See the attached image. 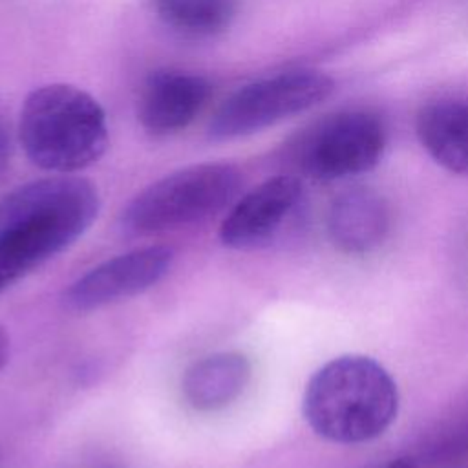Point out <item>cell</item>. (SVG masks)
<instances>
[{"mask_svg": "<svg viewBox=\"0 0 468 468\" xmlns=\"http://www.w3.org/2000/svg\"><path fill=\"white\" fill-rule=\"evenodd\" d=\"M302 410L320 437L338 444H360L380 437L393 424L399 389L377 360L344 355L309 378Z\"/></svg>", "mask_w": 468, "mask_h": 468, "instance_id": "6da1fadb", "label": "cell"}, {"mask_svg": "<svg viewBox=\"0 0 468 468\" xmlns=\"http://www.w3.org/2000/svg\"><path fill=\"white\" fill-rule=\"evenodd\" d=\"M18 139L33 165L71 174L104 155L110 132L102 106L88 91L71 84H46L26 97Z\"/></svg>", "mask_w": 468, "mask_h": 468, "instance_id": "7a4b0ae2", "label": "cell"}, {"mask_svg": "<svg viewBox=\"0 0 468 468\" xmlns=\"http://www.w3.org/2000/svg\"><path fill=\"white\" fill-rule=\"evenodd\" d=\"M243 177L229 163L179 168L143 188L124 207L121 227L132 236H152L199 225L229 208Z\"/></svg>", "mask_w": 468, "mask_h": 468, "instance_id": "3957f363", "label": "cell"}, {"mask_svg": "<svg viewBox=\"0 0 468 468\" xmlns=\"http://www.w3.org/2000/svg\"><path fill=\"white\" fill-rule=\"evenodd\" d=\"M388 132L378 113L340 110L302 132L292 146V165L307 177L335 181L375 168L386 150Z\"/></svg>", "mask_w": 468, "mask_h": 468, "instance_id": "277c9868", "label": "cell"}, {"mask_svg": "<svg viewBox=\"0 0 468 468\" xmlns=\"http://www.w3.org/2000/svg\"><path fill=\"white\" fill-rule=\"evenodd\" d=\"M333 88V79L318 69H287L260 77L219 104L208 133L216 141L256 133L320 104Z\"/></svg>", "mask_w": 468, "mask_h": 468, "instance_id": "5b68a950", "label": "cell"}, {"mask_svg": "<svg viewBox=\"0 0 468 468\" xmlns=\"http://www.w3.org/2000/svg\"><path fill=\"white\" fill-rule=\"evenodd\" d=\"M174 250L148 245L113 256L68 285L62 303L73 313H90L137 296L159 283L170 271Z\"/></svg>", "mask_w": 468, "mask_h": 468, "instance_id": "8992f818", "label": "cell"}, {"mask_svg": "<svg viewBox=\"0 0 468 468\" xmlns=\"http://www.w3.org/2000/svg\"><path fill=\"white\" fill-rule=\"evenodd\" d=\"M302 203V181L294 176H274L234 201L219 227V239L232 250L263 249L285 232Z\"/></svg>", "mask_w": 468, "mask_h": 468, "instance_id": "52a82bcc", "label": "cell"}, {"mask_svg": "<svg viewBox=\"0 0 468 468\" xmlns=\"http://www.w3.org/2000/svg\"><path fill=\"white\" fill-rule=\"evenodd\" d=\"M210 95L212 86L203 75L174 68L155 69L141 86L137 119L155 137L172 135L194 122Z\"/></svg>", "mask_w": 468, "mask_h": 468, "instance_id": "ba28073f", "label": "cell"}, {"mask_svg": "<svg viewBox=\"0 0 468 468\" xmlns=\"http://www.w3.org/2000/svg\"><path fill=\"white\" fill-rule=\"evenodd\" d=\"M84 232L77 223L42 216L0 225V292L68 249Z\"/></svg>", "mask_w": 468, "mask_h": 468, "instance_id": "9c48e42d", "label": "cell"}, {"mask_svg": "<svg viewBox=\"0 0 468 468\" xmlns=\"http://www.w3.org/2000/svg\"><path fill=\"white\" fill-rule=\"evenodd\" d=\"M389 208L371 188H349L338 194L327 212V234L344 254H367L382 245L389 232Z\"/></svg>", "mask_w": 468, "mask_h": 468, "instance_id": "30bf717a", "label": "cell"}, {"mask_svg": "<svg viewBox=\"0 0 468 468\" xmlns=\"http://www.w3.org/2000/svg\"><path fill=\"white\" fill-rule=\"evenodd\" d=\"M252 375L247 355L219 351L192 362L181 378V393L196 411H218L245 391Z\"/></svg>", "mask_w": 468, "mask_h": 468, "instance_id": "8fae6325", "label": "cell"}, {"mask_svg": "<svg viewBox=\"0 0 468 468\" xmlns=\"http://www.w3.org/2000/svg\"><path fill=\"white\" fill-rule=\"evenodd\" d=\"M424 150L446 170L468 177V99L426 104L415 121Z\"/></svg>", "mask_w": 468, "mask_h": 468, "instance_id": "7c38bea8", "label": "cell"}, {"mask_svg": "<svg viewBox=\"0 0 468 468\" xmlns=\"http://www.w3.org/2000/svg\"><path fill=\"white\" fill-rule=\"evenodd\" d=\"M155 16L172 31L190 38H208L227 31L243 0H148Z\"/></svg>", "mask_w": 468, "mask_h": 468, "instance_id": "4fadbf2b", "label": "cell"}, {"mask_svg": "<svg viewBox=\"0 0 468 468\" xmlns=\"http://www.w3.org/2000/svg\"><path fill=\"white\" fill-rule=\"evenodd\" d=\"M11 157V143L5 126L0 122V176L5 172Z\"/></svg>", "mask_w": 468, "mask_h": 468, "instance_id": "5bb4252c", "label": "cell"}, {"mask_svg": "<svg viewBox=\"0 0 468 468\" xmlns=\"http://www.w3.org/2000/svg\"><path fill=\"white\" fill-rule=\"evenodd\" d=\"M7 356H9V335L5 327L0 324V371L7 362Z\"/></svg>", "mask_w": 468, "mask_h": 468, "instance_id": "9a60e30c", "label": "cell"}, {"mask_svg": "<svg viewBox=\"0 0 468 468\" xmlns=\"http://www.w3.org/2000/svg\"><path fill=\"white\" fill-rule=\"evenodd\" d=\"M426 468H468V461H441V463H426Z\"/></svg>", "mask_w": 468, "mask_h": 468, "instance_id": "2e32d148", "label": "cell"}, {"mask_svg": "<svg viewBox=\"0 0 468 468\" xmlns=\"http://www.w3.org/2000/svg\"><path fill=\"white\" fill-rule=\"evenodd\" d=\"M384 468H415V461L410 457H399V459L391 461L389 464H386Z\"/></svg>", "mask_w": 468, "mask_h": 468, "instance_id": "e0dca14e", "label": "cell"}]
</instances>
